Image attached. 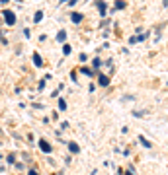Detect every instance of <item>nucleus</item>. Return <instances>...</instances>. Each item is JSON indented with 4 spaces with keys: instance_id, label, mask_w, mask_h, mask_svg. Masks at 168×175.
I'll return each mask as SVG.
<instances>
[{
    "instance_id": "obj_16",
    "label": "nucleus",
    "mask_w": 168,
    "mask_h": 175,
    "mask_svg": "<svg viewBox=\"0 0 168 175\" xmlns=\"http://www.w3.org/2000/svg\"><path fill=\"white\" fill-rule=\"evenodd\" d=\"M27 175H37V171H35V169H30V171H27Z\"/></svg>"
},
{
    "instance_id": "obj_5",
    "label": "nucleus",
    "mask_w": 168,
    "mask_h": 175,
    "mask_svg": "<svg viewBox=\"0 0 168 175\" xmlns=\"http://www.w3.org/2000/svg\"><path fill=\"white\" fill-rule=\"evenodd\" d=\"M33 62H35V66H43V58H41L37 53L33 55Z\"/></svg>"
},
{
    "instance_id": "obj_8",
    "label": "nucleus",
    "mask_w": 168,
    "mask_h": 175,
    "mask_svg": "<svg viewBox=\"0 0 168 175\" xmlns=\"http://www.w3.org/2000/svg\"><path fill=\"white\" fill-rule=\"evenodd\" d=\"M59 109L61 111H67V101L65 99H59Z\"/></svg>"
},
{
    "instance_id": "obj_14",
    "label": "nucleus",
    "mask_w": 168,
    "mask_h": 175,
    "mask_svg": "<svg viewBox=\"0 0 168 175\" xmlns=\"http://www.w3.org/2000/svg\"><path fill=\"white\" fill-rule=\"evenodd\" d=\"M82 72H84V74H86V76H92V74H94V72H92L90 68H82Z\"/></svg>"
},
{
    "instance_id": "obj_15",
    "label": "nucleus",
    "mask_w": 168,
    "mask_h": 175,
    "mask_svg": "<svg viewBox=\"0 0 168 175\" xmlns=\"http://www.w3.org/2000/svg\"><path fill=\"white\" fill-rule=\"evenodd\" d=\"M115 8H119V10L125 8V2H118V4H115Z\"/></svg>"
},
{
    "instance_id": "obj_13",
    "label": "nucleus",
    "mask_w": 168,
    "mask_h": 175,
    "mask_svg": "<svg viewBox=\"0 0 168 175\" xmlns=\"http://www.w3.org/2000/svg\"><path fill=\"white\" fill-rule=\"evenodd\" d=\"M65 37H67V31H59V35H57V39H59V41H65Z\"/></svg>"
},
{
    "instance_id": "obj_12",
    "label": "nucleus",
    "mask_w": 168,
    "mask_h": 175,
    "mask_svg": "<svg viewBox=\"0 0 168 175\" xmlns=\"http://www.w3.org/2000/svg\"><path fill=\"white\" fill-rule=\"evenodd\" d=\"M92 66L94 68H100L102 66V61H100V58H94V61H92Z\"/></svg>"
},
{
    "instance_id": "obj_9",
    "label": "nucleus",
    "mask_w": 168,
    "mask_h": 175,
    "mask_svg": "<svg viewBox=\"0 0 168 175\" xmlns=\"http://www.w3.org/2000/svg\"><path fill=\"white\" fill-rule=\"evenodd\" d=\"M139 140H141V144H143V146H147V148H151V142H149L145 136H139Z\"/></svg>"
},
{
    "instance_id": "obj_2",
    "label": "nucleus",
    "mask_w": 168,
    "mask_h": 175,
    "mask_svg": "<svg viewBox=\"0 0 168 175\" xmlns=\"http://www.w3.org/2000/svg\"><path fill=\"white\" fill-rule=\"evenodd\" d=\"M37 144H39V148H41V152H45V154H51V152H53V146H51L49 142H45V140H39Z\"/></svg>"
},
{
    "instance_id": "obj_6",
    "label": "nucleus",
    "mask_w": 168,
    "mask_h": 175,
    "mask_svg": "<svg viewBox=\"0 0 168 175\" xmlns=\"http://www.w3.org/2000/svg\"><path fill=\"white\" fill-rule=\"evenodd\" d=\"M69 150L72 152V154H78V152H80V148H78L74 142H69Z\"/></svg>"
},
{
    "instance_id": "obj_3",
    "label": "nucleus",
    "mask_w": 168,
    "mask_h": 175,
    "mask_svg": "<svg viewBox=\"0 0 168 175\" xmlns=\"http://www.w3.org/2000/svg\"><path fill=\"white\" fill-rule=\"evenodd\" d=\"M98 84H100V86H104V88L109 86V78H108L106 74H98Z\"/></svg>"
},
{
    "instance_id": "obj_1",
    "label": "nucleus",
    "mask_w": 168,
    "mask_h": 175,
    "mask_svg": "<svg viewBox=\"0 0 168 175\" xmlns=\"http://www.w3.org/2000/svg\"><path fill=\"white\" fill-rule=\"evenodd\" d=\"M4 21H6L8 25H14V24H16V16H14V12L6 10V12H4Z\"/></svg>"
},
{
    "instance_id": "obj_7",
    "label": "nucleus",
    "mask_w": 168,
    "mask_h": 175,
    "mask_svg": "<svg viewBox=\"0 0 168 175\" xmlns=\"http://www.w3.org/2000/svg\"><path fill=\"white\" fill-rule=\"evenodd\" d=\"M43 20V12L39 10V12H35V16H33V21H35V24H37V21H41Z\"/></svg>"
},
{
    "instance_id": "obj_4",
    "label": "nucleus",
    "mask_w": 168,
    "mask_h": 175,
    "mask_svg": "<svg viewBox=\"0 0 168 175\" xmlns=\"http://www.w3.org/2000/svg\"><path fill=\"white\" fill-rule=\"evenodd\" d=\"M70 20H72V24H80V21H82V16H80L78 12H74V14H70Z\"/></svg>"
},
{
    "instance_id": "obj_11",
    "label": "nucleus",
    "mask_w": 168,
    "mask_h": 175,
    "mask_svg": "<svg viewBox=\"0 0 168 175\" xmlns=\"http://www.w3.org/2000/svg\"><path fill=\"white\" fill-rule=\"evenodd\" d=\"M70 53H72V47L70 45H65L63 47V55H70Z\"/></svg>"
},
{
    "instance_id": "obj_10",
    "label": "nucleus",
    "mask_w": 168,
    "mask_h": 175,
    "mask_svg": "<svg viewBox=\"0 0 168 175\" xmlns=\"http://www.w3.org/2000/svg\"><path fill=\"white\" fill-rule=\"evenodd\" d=\"M96 8H98L102 14H106V4H104V2H98V4H96Z\"/></svg>"
}]
</instances>
